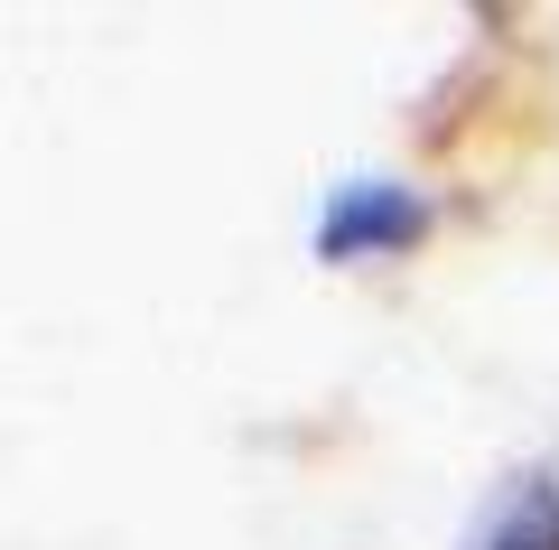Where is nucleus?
<instances>
[{
	"label": "nucleus",
	"instance_id": "1",
	"mask_svg": "<svg viewBox=\"0 0 559 550\" xmlns=\"http://www.w3.org/2000/svg\"><path fill=\"white\" fill-rule=\"evenodd\" d=\"M419 234V197H401V187H345L336 206H326V261H364V253H392V243Z\"/></svg>",
	"mask_w": 559,
	"mask_h": 550
},
{
	"label": "nucleus",
	"instance_id": "2",
	"mask_svg": "<svg viewBox=\"0 0 559 550\" xmlns=\"http://www.w3.org/2000/svg\"><path fill=\"white\" fill-rule=\"evenodd\" d=\"M485 550H559V504L550 494H513V513L485 531Z\"/></svg>",
	"mask_w": 559,
	"mask_h": 550
}]
</instances>
